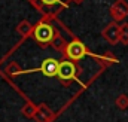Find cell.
Returning a JSON list of instances; mask_svg holds the SVG:
<instances>
[{"label": "cell", "instance_id": "cell-2", "mask_svg": "<svg viewBox=\"0 0 128 122\" xmlns=\"http://www.w3.org/2000/svg\"><path fill=\"white\" fill-rule=\"evenodd\" d=\"M33 8L43 15V18H49L52 21L57 20V15L67 9L72 0H27Z\"/></svg>", "mask_w": 128, "mask_h": 122}, {"label": "cell", "instance_id": "cell-11", "mask_svg": "<svg viewBox=\"0 0 128 122\" xmlns=\"http://www.w3.org/2000/svg\"><path fill=\"white\" fill-rule=\"evenodd\" d=\"M36 109H37V104H34L33 101L28 100V101L22 106V109H21V115H22L26 119H33L34 115H36Z\"/></svg>", "mask_w": 128, "mask_h": 122}, {"label": "cell", "instance_id": "cell-1", "mask_svg": "<svg viewBox=\"0 0 128 122\" xmlns=\"http://www.w3.org/2000/svg\"><path fill=\"white\" fill-rule=\"evenodd\" d=\"M52 20L49 18H42L40 21H37L33 26V33H32V39L34 40L36 45H39L40 48H48L51 46L55 34H57V28L51 24Z\"/></svg>", "mask_w": 128, "mask_h": 122}, {"label": "cell", "instance_id": "cell-4", "mask_svg": "<svg viewBox=\"0 0 128 122\" xmlns=\"http://www.w3.org/2000/svg\"><path fill=\"white\" fill-rule=\"evenodd\" d=\"M63 60H70V61H76V62H79V61L82 60V58H85V57H91V58H96L97 55L96 54H92L90 49H88V46L79 39V37H76L74 34L72 36V40L67 43V46H66V51L63 52Z\"/></svg>", "mask_w": 128, "mask_h": 122}, {"label": "cell", "instance_id": "cell-6", "mask_svg": "<svg viewBox=\"0 0 128 122\" xmlns=\"http://www.w3.org/2000/svg\"><path fill=\"white\" fill-rule=\"evenodd\" d=\"M101 36L103 39L110 43V45H118L119 43V37H121V24L112 21L109 22L103 30H101Z\"/></svg>", "mask_w": 128, "mask_h": 122}, {"label": "cell", "instance_id": "cell-13", "mask_svg": "<svg viewBox=\"0 0 128 122\" xmlns=\"http://www.w3.org/2000/svg\"><path fill=\"white\" fill-rule=\"evenodd\" d=\"M119 43L128 45V22L121 24V37H119Z\"/></svg>", "mask_w": 128, "mask_h": 122}, {"label": "cell", "instance_id": "cell-10", "mask_svg": "<svg viewBox=\"0 0 128 122\" xmlns=\"http://www.w3.org/2000/svg\"><path fill=\"white\" fill-rule=\"evenodd\" d=\"M67 40L64 39L63 36H61V33L60 31H57V34H55V37H54V40H52V43H51V46L55 49V51H58L61 55H63V52L66 51V46H67Z\"/></svg>", "mask_w": 128, "mask_h": 122}, {"label": "cell", "instance_id": "cell-5", "mask_svg": "<svg viewBox=\"0 0 128 122\" xmlns=\"http://www.w3.org/2000/svg\"><path fill=\"white\" fill-rule=\"evenodd\" d=\"M58 66H60V61L55 60V58H46V60L42 61V64L37 67V68H28V70H21L20 74H26V73H33V72H40L43 76L46 78H57V73H58Z\"/></svg>", "mask_w": 128, "mask_h": 122}, {"label": "cell", "instance_id": "cell-3", "mask_svg": "<svg viewBox=\"0 0 128 122\" xmlns=\"http://www.w3.org/2000/svg\"><path fill=\"white\" fill-rule=\"evenodd\" d=\"M82 74V66L76 61L70 60H61L58 66V73H57V79L63 86H70L73 82H76L79 79V76ZM79 82V80H78Z\"/></svg>", "mask_w": 128, "mask_h": 122}, {"label": "cell", "instance_id": "cell-12", "mask_svg": "<svg viewBox=\"0 0 128 122\" xmlns=\"http://www.w3.org/2000/svg\"><path fill=\"white\" fill-rule=\"evenodd\" d=\"M115 106H116L119 110L128 109V95L127 94H119V95L115 98Z\"/></svg>", "mask_w": 128, "mask_h": 122}, {"label": "cell", "instance_id": "cell-8", "mask_svg": "<svg viewBox=\"0 0 128 122\" xmlns=\"http://www.w3.org/2000/svg\"><path fill=\"white\" fill-rule=\"evenodd\" d=\"M33 119L36 122H54L57 119V115L51 110L49 106H46L45 103H39L37 109H36V115Z\"/></svg>", "mask_w": 128, "mask_h": 122}, {"label": "cell", "instance_id": "cell-14", "mask_svg": "<svg viewBox=\"0 0 128 122\" xmlns=\"http://www.w3.org/2000/svg\"><path fill=\"white\" fill-rule=\"evenodd\" d=\"M72 2H73V3H76V4H82L85 0H72Z\"/></svg>", "mask_w": 128, "mask_h": 122}, {"label": "cell", "instance_id": "cell-9", "mask_svg": "<svg viewBox=\"0 0 128 122\" xmlns=\"http://www.w3.org/2000/svg\"><path fill=\"white\" fill-rule=\"evenodd\" d=\"M15 31L22 37V40H26L27 37H32V33H33V24L27 20H22L18 22V26L15 27Z\"/></svg>", "mask_w": 128, "mask_h": 122}, {"label": "cell", "instance_id": "cell-7", "mask_svg": "<svg viewBox=\"0 0 128 122\" xmlns=\"http://www.w3.org/2000/svg\"><path fill=\"white\" fill-rule=\"evenodd\" d=\"M109 12H110L112 20L119 24V21H124L128 16V2L127 0H115Z\"/></svg>", "mask_w": 128, "mask_h": 122}]
</instances>
